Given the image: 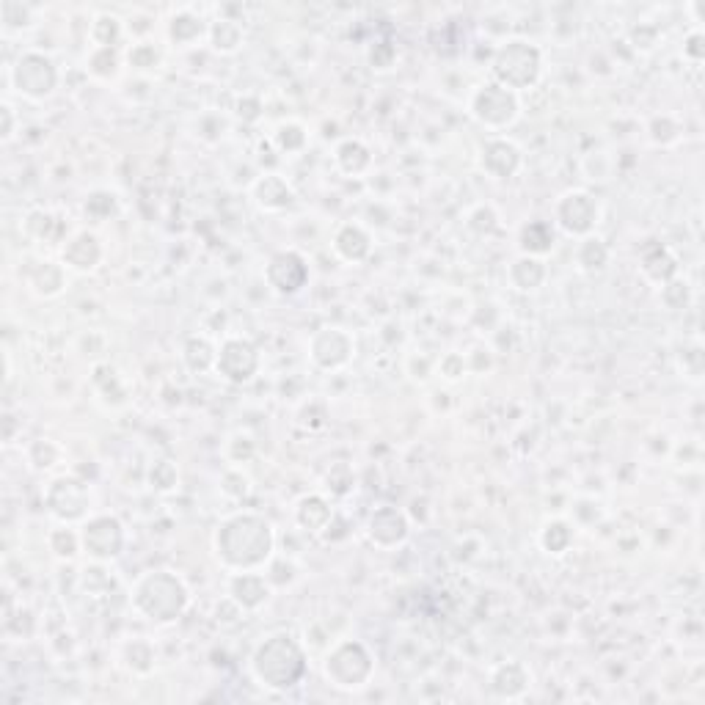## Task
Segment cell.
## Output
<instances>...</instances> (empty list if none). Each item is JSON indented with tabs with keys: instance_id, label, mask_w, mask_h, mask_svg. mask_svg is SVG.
I'll return each mask as SVG.
<instances>
[{
	"instance_id": "1",
	"label": "cell",
	"mask_w": 705,
	"mask_h": 705,
	"mask_svg": "<svg viewBox=\"0 0 705 705\" xmlns=\"http://www.w3.org/2000/svg\"><path fill=\"white\" fill-rule=\"evenodd\" d=\"M276 529L257 510L224 515L213 532V557L224 571H265L276 554Z\"/></svg>"
},
{
	"instance_id": "2",
	"label": "cell",
	"mask_w": 705,
	"mask_h": 705,
	"mask_svg": "<svg viewBox=\"0 0 705 705\" xmlns=\"http://www.w3.org/2000/svg\"><path fill=\"white\" fill-rule=\"evenodd\" d=\"M251 678L273 694H287L298 689L309 675V650L303 639L290 631H273L259 639L248 656Z\"/></svg>"
},
{
	"instance_id": "3",
	"label": "cell",
	"mask_w": 705,
	"mask_h": 705,
	"mask_svg": "<svg viewBox=\"0 0 705 705\" xmlns=\"http://www.w3.org/2000/svg\"><path fill=\"white\" fill-rule=\"evenodd\" d=\"M193 593L177 571L152 568L144 571L130 587V604L138 617L152 626H174L191 609Z\"/></svg>"
},
{
	"instance_id": "4",
	"label": "cell",
	"mask_w": 705,
	"mask_h": 705,
	"mask_svg": "<svg viewBox=\"0 0 705 705\" xmlns=\"http://www.w3.org/2000/svg\"><path fill=\"white\" fill-rule=\"evenodd\" d=\"M320 670L323 681L336 692H361L375 678V653L361 639L342 637L325 650Z\"/></svg>"
},
{
	"instance_id": "5",
	"label": "cell",
	"mask_w": 705,
	"mask_h": 705,
	"mask_svg": "<svg viewBox=\"0 0 705 705\" xmlns=\"http://www.w3.org/2000/svg\"><path fill=\"white\" fill-rule=\"evenodd\" d=\"M488 69H491L493 83L521 94V91L535 89L540 83L543 69H546V56H543L540 45L515 36V39H504L496 45Z\"/></svg>"
},
{
	"instance_id": "6",
	"label": "cell",
	"mask_w": 705,
	"mask_h": 705,
	"mask_svg": "<svg viewBox=\"0 0 705 705\" xmlns=\"http://www.w3.org/2000/svg\"><path fill=\"white\" fill-rule=\"evenodd\" d=\"M6 80L14 94H20L23 100L45 102L58 91L61 72L53 56H47L42 50H23L14 58V64L6 67Z\"/></svg>"
},
{
	"instance_id": "7",
	"label": "cell",
	"mask_w": 705,
	"mask_h": 705,
	"mask_svg": "<svg viewBox=\"0 0 705 705\" xmlns=\"http://www.w3.org/2000/svg\"><path fill=\"white\" fill-rule=\"evenodd\" d=\"M466 111L474 122L491 130V133H504L510 130L518 119H521V94L504 89L493 80H485L477 89L469 94Z\"/></svg>"
},
{
	"instance_id": "8",
	"label": "cell",
	"mask_w": 705,
	"mask_h": 705,
	"mask_svg": "<svg viewBox=\"0 0 705 705\" xmlns=\"http://www.w3.org/2000/svg\"><path fill=\"white\" fill-rule=\"evenodd\" d=\"M45 510L56 524L80 526L91 515L89 482L78 474H56L45 485Z\"/></svg>"
},
{
	"instance_id": "9",
	"label": "cell",
	"mask_w": 705,
	"mask_h": 705,
	"mask_svg": "<svg viewBox=\"0 0 705 705\" xmlns=\"http://www.w3.org/2000/svg\"><path fill=\"white\" fill-rule=\"evenodd\" d=\"M601 215H604V207L595 193L584 191V188H571L554 202L551 224L557 226L562 235L582 240L587 235H595V229L601 224Z\"/></svg>"
},
{
	"instance_id": "10",
	"label": "cell",
	"mask_w": 705,
	"mask_h": 705,
	"mask_svg": "<svg viewBox=\"0 0 705 705\" xmlns=\"http://www.w3.org/2000/svg\"><path fill=\"white\" fill-rule=\"evenodd\" d=\"M80 540H83V554L91 562L111 565L124 554L127 532H124L122 521L113 513H91L80 524Z\"/></svg>"
},
{
	"instance_id": "11",
	"label": "cell",
	"mask_w": 705,
	"mask_h": 705,
	"mask_svg": "<svg viewBox=\"0 0 705 705\" xmlns=\"http://www.w3.org/2000/svg\"><path fill=\"white\" fill-rule=\"evenodd\" d=\"M309 359L320 372H342L356 359V336L342 325H323L309 336Z\"/></svg>"
},
{
	"instance_id": "12",
	"label": "cell",
	"mask_w": 705,
	"mask_h": 705,
	"mask_svg": "<svg viewBox=\"0 0 705 705\" xmlns=\"http://www.w3.org/2000/svg\"><path fill=\"white\" fill-rule=\"evenodd\" d=\"M265 284L273 295H281V298H292L309 287L312 281V265L309 259L303 257L298 248H281V251H273L270 259L265 262Z\"/></svg>"
},
{
	"instance_id": "13",
	"label": "cell",
	"mask_w": 705,
	"mask_h": 705,
	"mask_svg": "<svg viewBox=\"0 0 705 705\" xmlns=\"http://www.w3.org/2000/svg\"><path fill=\"white\" fill-rule=\"evenodd\" d=\"M262 367V353L248 336H226L218 345V361H215V375L232 386H246L259 375Z\"/></svg>"
},
{
	"instance_id": "14",
	"label": "cell",
	"mask_w": 705,
	"mask_h": 705,
	"mask_svg": "<svg viewBox=\"0 0 705 705\" xmlns=\"http://www.w3.org/2000/svg\"><path fill=\"white\" fill-rule=\"evenodd\" d=\"M364 532H367V540L375 549L394 551L405 546L411 538V518L397 504H381L367 515Z\"/></svg>"
},
{
	"instance_id": "15",
	"label": "cell",
	"mask_w": 705,
	"mask_h": 705,
	"mask_svg": "<svg viewBox=\"0 0 705 705\" xmlns=\"http://www.w3.org/2000/svg\"><path fill=\"white\" fill-rule=\"evenodd\" d=\"M477 166H480L485 177H491L496 182L513 180L515 174L524 168V149L507 135H491L477 149Z\"/></svg>"
},
{
	"instance_id": "16",
	"label": "cell",
	"mask_w": 705,
	"mask_h": 705,
	"mask_svg": "<svg viewBox=\"0 0 705 705\" xmlns=\"http://www.w3.org/2000/svg\"><path fill=\"white\" fill-rule=\"evenodd\" d=\"M58 257L64 262V268L69 273H80L89 276L105 262V246H102L100 235L94 229H75L72 235L61 243Z\"/></svg>"
},
{
	"instance_id": "17",
	"label": "cell",
	"mask_w": 705,
	"mask_h": 705,
	"mask_svg": "<svg viewBox=\"0 0 705 705\" xmlns=\"http://www.w3.org/2000/svg\"><path fill=\"white\" fill-rule=\"evenodd\" d=\"M251 202L257 204L259 213L284 215L295 210L298 193H295L292 182L284 174L265 171V174H257V180L251 182Z\"/></svg>"
},
{
	"instance_id": "18",
	"label": "cell",
	"mask_w": 705,
	"mask_h": 705,
	"mask_svg": "<svg viewBox=\"0 0 705 705\" xmlns=\"http://www.w3.org/2000/svg\"><path fill=\"white\" fill-rule=\"evenodd\" d=\"M25 284H28L31 295L42 298V301H53V298H61L67 292L69 270L64 268L61 259L39 257L25 270Z\"/></svg>"
},
{
	"instance_id": "19",
	"label": "cell",
	"mask_w": 705,
	"mask_h": 705,
	"mask_svg": "<svg viewBox=\"0 0 705 705\" xmlns=\"http://www.w3.org/2000/svg\"><path fill=\"white\" fill-rule=\"evenodd\" d=\"M226 595L235 601L243 612H259L262 606H268L273 595V584L268 576L259 571H235L226 579Z\"/></svg>"
},
{
	"instance_id": "20",
	"label": "cell",
	"mask_w": 705,
	"mask_h": 705,
	"mask_svg": "<svg viewBox=\"0 0 705 705\" xmlns=\"http://www.w3.org/2000/svg\"><path fill=\"white\" fill-rule=\"evenodd\" d=\"M637 265L639 273L645 276V281L656 284V287L667 284V281L675 279V276H681V259H678V254H675L667 243H661V240L642 243Z\"/></svg>"
},
{
	"instance_id": "21",
	"label": "cell",
	"mask_w": 705,
	"mask_h": 705,
	"mask_svg": "<svg viewBox=\"0 0 705 705\" xmlns=\"http://www.w3.org/2000/svg\"><path fill=\"white\" fill-rule=\"evenodd\" d=\"M488 686L499 700H521L532 689V670L518 659L499 661L488 675Z\"/></svg>"
},
{
	"instance_id": "22",
	"label": "cell",
	"mask_w": 705,
	"mask_h": 705,
	"mask_svg": "<svg viewBox=\"0 0 705 705\" xmlns=\"http://www.w3.org/2000/svg\"><path fill=\"white\" fill-rule=\"evenodd\" d=\"M334 518V504H331V499L325 493H303L301 499L295 502V507H292V521L306 535H320L323 538L325 529L331 526Z\"/></svg>"
},
{
	"instance_id": "23",
	"label": "cell",
	"mask_w": 705,
	"mask_h": 705,
	"mask_svg": "<svg viewBox=\"0 0 705 705\" xmlns=\"http://www.w3.org/2000/svg\"><path fill=\"white\" fill-rule=\"evenodd\" d=\"M331 248L334 254L347 265H359L372 254L370 229L359 221H342L331 235Z\"/></svg>"
},
{
	"instance_id": "24",
	"label": "cell",
	"mask_w": 705,
	"mask_h": 705,
	"mask_svg": "<svg viewBox=\"0 0 705 705\" xmlns=\"http://www.w3.org/2000/svg\"><path fill=\"white\" fill-rule=\"evenodd\" d=\"M119 664L133 678H149L155 675L160 664V650L149 637H130L119 645Z\"/></svg>"
},
{
	"instance_id": "25",
	"label": "cell",
	"mask_w": 705,
	"mask_h": 705,
	"mask_svg": "<svg viewBox=\"0 0 705 705\" xmlns=\"http://www.w3.org/2000/svg\"><path fill=\"white\" fill-rule=\"evenodd\" d=\"M334 166L339 174H345L350 180H361V177H367L372 171L375 157H372V149L367 146V141L350 135V138H342L334 146Z\"/></svg>"
},
{
	"instance_id": "26",
	"label": "cell",
	"mask_w": 705,
	"mask_h": 705,
	"mask_svg": "<svg viewBox=\"0 0 705 705\" xmlns=\"http://www.w3.org/2000/svg\"><path fill=\"white\" fill-rule=\"evenodd\" d=\"M207 31H210V20H204L202 14L193 12V9H177L166 23L168 42L180 50L199 45L202 39H207Z\"/></svg>"
},
{
	"instance_id": "27",
	"label": "cell",
	"mask_w": 705,
	"mask_h": 705,
	"mask_svg": "<svg viewBox=\"0 0 705 705\" xmlns=\"http://www.w3.org/2000/svg\"><path fill=\"white\" fill-rule=\"evenodd\" d=\"M573 543H576V524L571 518L551 515L538 529V546L549 557H565L573 549Z\"/></svg>"
},
{
	"instance_id": "28",
	"label": "cell",
	"mask_w": 705,
	"mask_h": 705,
	"mask_svg": "<svg viewBox=\"0 0 705 705\" xmlns=\"http://www.w3.org/2000/svg\"><path fill=\"white\" fill-rule=\"evenodd\" d=\"M549 279V265L546 259L538 257H526V254H518V257L507 265V281L515 292H538L543 284Z\"/></svg>"
},
{
	"instance_id": "29",
	"label": "cell",
	"mask_w": 705,
	"mask_h": 705,
	"mask_svg": "<svg viewBox=\"0 0 705 705\" xmlns=\"http://www.w3.org/2000/svg\"><path fill=\"white\" fill-rule=\"evenodd\" d=\"M557 248V226L543 218L526 221L518 232V254L546 259Z\"/></svg>"
},
{
	"instance_id": "30",
	"label": "cell",
	"mask_w": 705,
	"mask_h": 705,
	"mask_svg": "<svg viewBox=\"0 0 705 705\" xmlns=\"http://www.w3.org/2000/svg\"><path fill=\"white\" fill-rule=\"evenodd\" d=\"M609 259H612V251L601 235L582 237L573 248V265L582 276H601L609 268Z\"/></svg>"
},
{
	"instance_id": "31",
	"label": "cell",
	"mask_w": 705,
	"mask_h": 705,
	"mask_svg": "<svg viewBox=\"0 0 705 705\" xmlns=\"http://www.w3.org/2000/svg\"><path fill=\"white\" fill-rule=\"evenodd\" d=\"M180 359L185 364V370L191 375H207L215 372V361H218V345L207 334H191L185 336L180 350Z\"/></svg>"
},
{
	"instance_id": "32",
	"label": "cell",
	"mask_w": 705,
	"mask_h": 705,
	"mask_svg": "<svg viewBox=\"0 0 705 705\" xmlns=\"http://www.w3.org/2000/svg\"><path fill=\"white\" fill-rule=\"evenodd\" d=\"M207 42L218 56H235L246 45V25L235 17H215L210 20Z\"/></svg>"
},
{
	"instance_id": "33",
	"label": "cell",
	"mask_w": 705,
	"mask_h": 705,
	"mask_svg": "<svg viewBox=\"0 0 705 705\" xmlns=\"http://www.w3.org/2000/svg\"><path fill=\"white\" fill-rule=\"evenodd\" d=\"M25 237H31L36 243H64L69 235L67 221H61L53 210H31L23 221Z\"/></svg>"
},
{
	"instance_id": "34",
	"label": "cell",
	"mask_w": 705,
	"mask_h": 705,
	"mask_svg": "<svg viewBox=\"0 0 705 705\" xmlns=\"http://www.w3.org/2000/svg\"><path fill=\"white\" fill-rule=\"evenodd\" d=\"M163 47L157 45L155 39H141L124 50V64L133 69L138 78H152L155 72H160L163 67Z\"/></svg>"
},
{
	"instance_id": "35",
	"label": "cell",
	"mask_w": 705,
	"mask_h": 705,
	"mask_svg": "<svg viewBox=\"0 0 705 705\" xmlns=\"http://www.w3.org/2000/svg\"><path fill=\"white\" fill-rule=\"evenodd\" d=\"M124 53L119 47H91L86 53V75L100 83H116L122 75Z\"/></svg>"
},
{
	"instance_id": "36",
	"label": "cell",
	"mask_w": 705,
	"mask_h": 705,
	"mask_svg": "<svg viewBox=\"0 0 705 705\" xmlns=\"http://www.w3.org/2000/svg\"><path fill=\"white\" fill-rule=\"evenodd\" d=\"M309 141H312V133L298 119L279 122L273 127V133H270V144L276 146L279 155H303L309 149Z\"/></svg>"
},
{
	"instance_id": "37",
	"label": "cell",
	"mask_w": 705,
	"mask_h": 705,
	"mask_svg": "<svg viewBox=\"0 0 705 705\" xmlns=\"http://www.w3.org/2000/svg\"><path fill=\"white\" fill-rule=\"evenodd\" d=\"M47 551L58 562H75L83 554L80 529H75L72 524H56L47 532Z\"/></svg>"
},
{
	"instance_id": "38",
	"label": "cell",
	"mask_w": 705,
	"mask_h": 705,
	"mask_svg": "<svg viewBox=\"0 0 705 705\" xmlns=\"http://www.w3.org/2000/svg\"><path fill=\"white\" fill-rule=\"evenodd\" d=\"M25 463L36 474H50L64 463V447L53 438H36L25 447Z\"/></svg>"
},
{
	"instance_id": "39",
	"label": "cell",
	"mask_w": 705,
	"mask_h": 705,
	"mask_svg": "<svg viewBox=\"0 0 705 705\" xmlns=\"http://www.w3.org/2000/svg\"><path fill=\"white\" fill-rule=\"evenodd\" d=\"M0 28L3 36H23L36 28V9L20 0H3L0 3Z\"/></svg>"
},
{
	"instance_id": "40",
	"label": "cell",
	"mask_w": 705,
	"mask_h": 705,
	"mask_svg": "<svg viewBox=\"0 0 705 705\" xmlns=\"http://www.w3.org/2000/svg\"><path fill=\"white\" fill-rule=\"evenodd\" d=\"M180 466L171 458H155L146 469V485L160 496H171L180 491Z\"/></svg>"
},
{
	"instance_id": "41",
	"label": "cell",
	"mask_w": 705,
	"mask_h": 705,
	"mask_svg": "<svg viewBox=\"0 0 705 705\" xmlns=\"http://www.w3.org/2000/svg\"><path fill=\"white\" fill-rule=\"evenodd\" d=\"M91 381H94V389H97V394H100V400L105 405L119 408V405L127 403V389H124L119 372L113 370L111 364H97V367H94V375H91Z\"/></svg>"
},
{
	"instance_id": "42",
	"label": "cell",
	"mask_w": 705,
	"mask_h": 705,
	"mask_svg": "<svg viewBox=\"0 0 705 705\" xmlns=\"http://www.w3.org/2000/svg\"><path fill=\"white\" fill-rule=\"evenodd\" d=\"M257 438L251 436L248 430H235V433H229L224 441V447H221V455H224L226 466H248V463H254L257 460Z\"/></svg>"
},
{
	"instance_id": "43",
	"label": "cell",
	"mask_w": 705,
	"mask_h": 705,
	"mask_svg": "<svg viewBox=\"0 0 705 705\" xmlns=\"http://www.w3.org/2000/svg\"><path fill=\"white\" fill-rule=\"evenodd\" d=\"M124 28H127V25H124L116 14L102 12L94 17L89 36L91 42H94V47H119V42H122L124 34H127Z\"/></svg>"
},
{
	"instance_id": "44",
	"label": "cell",
	"mask_w": 705,
	"mask_h": 705,
	"mask_svg": "<svg viewBox=\"0 0 705 705\" xmlns=\"http://www.w3.org/2000/svg\"><path fill=\"white\" fill-rule=\"evenodd\" d=\"M218 491L229 502H246L251 491H254V482L240 466H226L221 471V477H218Z\"/></svg>"
},
{
	"instance_id": "45",
	"label": "cell",
	"mask_w": 705,
	"mask_h": 705,
	"mask_svg": "<svg viewBox=\"0 0 705 705\" xmlns=\"http://www.w3.org/2000/svg\"><path fill=\"white\" fill-rule=\"evenodd\" d=\"M119 210H122L119 196L111 191H91L89 196H86V202H83V213H86V218L94 221V224L111 221V218L119 215Z\"/></svg>"
},
{
	"instance_id": "46",
	"label": "cell",
	"mask_w": 705,
	"mask_h": 705,
	"mask_svg": "<svg viewBox=\"0 0 705 705\" xmlns=\"http://www.w3.org/2000/svg\"><path fill=\"white\" fill-rule=\"evenodd\" d=\"M193 130H196V138L202 141V144H221L226 138V133H229V119H226L221 111H204L199 119H196V124H193Z\"/></svg>"
},
{
	"instance_id": "47",
	"label": "cell",
	"mask_w": 705,
	"mask_h": 705,
	"mask_svg": "<svg viewBox=\"0 0 705 705\" xmlns=\"http://www.w3.org/2000/svg\"><path fill=\"white\" fill-rule=\"evenodd\" d=\"M683 135V124L670 116V113H661V116H653L648 122V138L656 146H672L681 141Z\"/></svg>"
},
{
	"instance_id": "48",
	"label": "cell",
	"mask_w": 705,
	"mask_h": 705,
	"mask_svg": "<svg viewBox=\"0 0 705 705\" xmlns=\"http://www.w3.org/2000/svg\"><path fill=\"white\" fill-rule=\"evenodd\" d=\"M659 298L661 303H664V309L683 312V309L692 306V284L683 279V276H675V279H670L667 284H661Z\"/></svg>"
},
{
	"instance_id": "49",
	"label": "cell",
	"mask_w": 705,
	"mask_h": 705,
	"mask_svg": "<svg viewBox=\"0 0 705 705\" xmlns=\"http://www.w3.org/2000/svg\"><path fill=\"white\" fill-rule=\"evenodd\" d=\"M80 587L89 595H108L113 590V576L105 562H91L80 571Z\"/></svg>"
},
{
	"instance_id": "50",
	"label": "cell",
	"mask_w": 705,
	"mask_h": 705,
	"mask_svg": "<svg viewBox=\"0 0 705 705\" xmlns=\"http://www.w3.org/2000/svg\"><path fill=\"white\" fill-rule=\"evenodd\" d=\"M436 375L444 383H460L463 378H469V361H466V353L460 350H447L444 356H438L436 361Z\"/></svg>"
},
{
	"instance_id": "51",
	"label": "cell",
	"mask_w": 705,
	"mask_h": 705,
	"mask_svg": "<svg viewBox=\"0 0 705 705\" xmlns=\"http://www.w3.org/2000/svg\"><path fill=\"white\" fill-rule=\"evenodd\" d=\"M499 213L493 210L491 204H477L474 210H469V215H466V226H469V232H474L477 237H491L499 232Z\"/></svg>"
},
{
	"instance_id": "52",
	"label": "cell",
	"mask_w": 705,
	"mask_h": 705,
	"mask_svg": "<svg viewBox=\"0 0 705 705\" xmlns=\"http://www.w3.org/2000/svg\"><path fill=\"white\" fill-rule=\"evenodd\" d=\"M298 562L292 560V557H281V554H273V560L265 565V576H268V582L273 584V590L276 587H290V584H295V579H298Z\"/></svg>"
},
{
	"instance_id": "53",
	"label": "cell",
	"mask_w": 705,
	"mask_h": 705,
	"mask_svg": "<svg viewBox=\"0 0 705 705\" xmlns=\"http://www.w3.org/2000/svg\"><path fill=\"white\" fill-rule=\"evenodd\" d=\"M356 488V474L350 463H334L331 469L325 471V491L331 496H347V493Z\"/></svg>"
},
{
	"instance_id": "54",
	"label": "cell",
	"mask_w": 705,
	"mask_h": 705,
	"mask_svg": "<svg viewBox=\"0 0 705 705\" xmlns=\"http://www.w3.org/2000/svg\"><path fill=\"white\" fill-rule=\"evenodd\" d=\"M328 405L323 400H306L298 408V427H303L306 433H320L328 427Z\"/></svg>"
},
{
	"instance_id": "55",
	"label": "cell",
	"mask_w": 705,
	"mask_h": 705,
	"mask_svg": "<svg viewBox=\"0 0 705 705\" xmlns=\"http://www.w3.org/2000/svg\"><path fill=\"white\" fill-rule=\"evenodd\" d=\"M678 370L683 372V378L689 383H700L705 375V356H703V347L700 345H692V347H683L681 353H678Z\"/></svg>"
},
{
	"instance_id": "56",
	"label": "cell",
	"mask_w": 705,
	"mask_h": 705,
	"mask_svg": "<svg viewBox=\"0 0 705 705\" xmlns=\"http://www.w3.org/2000/svg\"><path fill=\"white\" fill-rule=\"evenodd\" d=\"M436 361L430 353H408L405 356V375L411 378L414 383H419V386H425L433 375H436Z\"/></svg>"
},
{
	"instance_id": "57",
	"label": "cell",
	"mask_w": 705,
	"mask_h": 705,
	"mask_svg": "<svg viewBox=\"0 0 705 705\" xmlns=\"http://www.w3.org/2000/svg\"><path fill=\"white\" fill-rule=\"evenodd\" d=\"M367 61H370V67L375 69V72H389V69L397 67V61H400V50H397V45L389 42V39H381V42H375V45L370 47Z\"/></svg>"
},
{
	"instance_id": "58",
	"label": "cell",
	"mask_w": 705,
	"mask_h": 705,
	"mask_svg": "<svg viewBox=\"0 0 705 705\" xmlns=\"http://www.w3.org/2000/svg\"><path fill=\"white\" fill-rule=\"evenodd\" d=\"M262 113H265V105H262V100H259L257 94H243V97H237L235 116L240 119V122H246V124L259 122V119H262Z\"/></svg>"
},
{
	"instance_id": "59",
	"label": "cell",
	"mask_w": 705,
	"mask_h": 705,
	"mask_svg": "<svg viewBox=\"0 0 705 705\" xmlns=\"http://www.w3.org/2000/svg\"><path fill=\"white\" fill-rule=\"evenodd\" d=\"M628 39H631V45L637 47V50L648 53V50H653V47L659 45V28H656V25L639 23L628 31Z\"/></svg>"
},
{
	"instance_id": "60",
	"label": "cell",
	"mask_w": 705,
	"mask_h": 705,
	"mask_svg": "<svg viewBox=\"0 0 705 705\" xmlns=\"http://www.w3.org/2000/svg\"><path fill=\"white\" fill-rule=\"evenodd\" d=\"M683 56L689 58L692 64H700L705 58V34L703 28H692L689 34L683 36Z\"/></svg>"
},
{
	"instance_id": "61",
	"label": "cell",
	"mask_w": 705,
	"mask_h": 705,
	"mask_svg": "<svg viewBox=\"0 0 705 705\" xmlns=\"http://www.w3.org/2000/svg\"><path fill=\"white\" fill-rule=\"evenodd\" d=\"M17 127H20V119H17L14 105L12 102H3V105H0V141L9 144L14 135H17Z\"/></svg>"
},
{
	"instance_id": "62",
	"label": "cell",
	"mask_w": 705,
	"mask_h": 705,
	"mask_svg": "<svg viewBox=\"0 0 705 705\" xmlns=\"http://www.w3.org/2000/svg\"><path fill=\"white\" fill-rule=\"evenodd\" d=\"M689 12L694 14V23H697V28L705 23V3L703 0H694L692 6H689Z\"/></svg>"
}]
</instances>
